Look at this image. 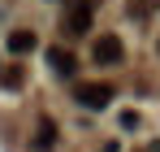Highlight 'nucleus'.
<instances>
[{"instance_id": "6", "label": "nucleus", "mask_w": 160, "mask_h": 152, "mask_svg": "<svg viewBox=\"0 0 160 152\" xmlns=\"http://www.w3.org/2000/svg\"><path fill=\"white\" fill-rule=\"evenodd\" d=\"M52 144H56V122H52V117H43V122H39V139H35V148L48 152Z\"/></svg>"}, {"instance_id": "4", "label": "nucleus", "mask_w": 160, "mask_h": 152, "mask_svg": "<svg viewBox=\"0 0 160 152\" xmlns=\"http://www.w3.org/2000/svg\"><path fill=\"white\" fill-rule=\"evenodd\" d=\"M48 65H52L56 74H74L78 61H74V52H69V48H48Z\"/></svg>"}, {"instance_id": "5", "label": "nucleus", "mask_w": 160, "mask_h": 152, "mask_svg": "<svg viewBox=\"0 0 160 152\" xmlns=\"http://www.w3.org/2000/svg\"><path fill=\"white\" fill-rule=\"evenodd\" d=\"M35 44H39V39H35V30H13V35H9V52H13V57L35 52Z\"/></svg>"}, {"instance_id": "3", "label": "nucleus", "mask_w": 160, "mask_h": 152, "mask_svg": "<svg viewBox=\"0 0 160 152\" xmlns=\"http://www.w3.org/2000/svg\"><path fill=\"white\" fill-rule=\"evenodd\" d=\"M91 13H95V0H82V4H74V9L65 13V30H69V35L91 30Z\"/></svg>"}, {"instance_id": "7", "label": "nucleus", "mask_w": 160, "mask_h": 152, "mask_svg": "<svg viewBox=\"0 0 160 152\" xmlns=\"http://www.w3.org/2000/svg\"><path fill=\"white\" fill-rule=\"evenodd\" d=\"M22 78H26L22 70H9V74H4V87H22Z\"/></svg>"}, {"instance_id": "2", "label": "nucleus", "mask_w": 160, "mask_h": 152, "mask_svg": "<svg viewBox=\"0 0 160 152\" xmlns=\"http://www.w3.org/2000/svg\"><path fill=\"white\" fill-rule=\"evenodd\" d=\"M91 52H95V61H100V65H117V61L126 57V44H121L117 35H100Z\"/></svg>"}, {"instance_id": "8", "label": "nucleus", "mask_w": 160, "mask_h": 152, "mask_svg": "<svg viewBox=\"0 0 160 152\" xmlns=\"http://www.w3.org/2000/svg\"><path fill=\"white\" fill-rule=\"evenodd\" d=\"M121 126H126V130L138 126V113H134V109H126V113H121Z\"/></svg>"}, {"instance_id": "9", "label": "nucleus", "mask_w": 160, "mask_h": 152, "mask_svg": "<svg viewBox=\"0 0 160 152\" xmlns=\"http://www.w3.org/2000/svg\"><path fill=\"white\" fill-rule=\"evenodd\" d=\"M152 152H160V144H156V148H152Z\"/></svg>"}, {"instance_id": "10", "label": "nucleus", "mask_w": 160, "mask_h": 152, "mask_svg": "<svg viewBox=\"0 0 160 152\" xmlns=\"http://www.w3.org/2000/svg\"><path fill=\"white\" fill-rule=\"evenodd\" d=\"M156 48H160V44H156Z\"/></svg>"}, {"instance_id": "1", "label": "nucleus", "mask_w": 160, "mask_h": 152, "mask_svg": "<svg viewBox=\"0 0 160 152\" xmlns=\"http://www.w3.org/2000/svg\"><path fill=\"white\" fill-rule=\"evenodd\" d=\"M112 100H117V87H112V83H82V87H78V104L91 109V113L108 109Z\"/></svg>"}]
</instances>
